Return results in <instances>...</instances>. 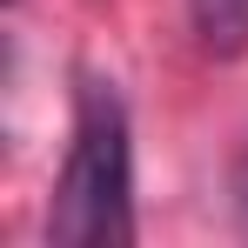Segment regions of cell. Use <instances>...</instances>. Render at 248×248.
Masks as SVG:
<instances>
[{"instance_id": "6da1fadb", "label": "cell", "mask_w": 248, "mask_h": 248, "mask_svg": "<svg viewBox=\"0 0 248 248\" xmlns=\"http://www.w3.org/2000/svg\"><path fill=\"white\" fill-rule=\"evenodd\" d=\"M47 242L61 248L134 242V127H127V101L101 74H81L74 87V141L54 174Z\"/></svg>"}, {"instance_id": "7a4b0ae2", "label": "cell", "mask_w": 248, "mask_h": 248, "mask_svg": "<svg viewBox=\"0 0 248 248\" xmlns=\"http://www.w3.org/2000/svg\"><path fill=\"white\" fill-rule=\"evenodd\" d=\"M188 27H195L202 54L242 61L248 54V0H188Z\"/></svg>"}, {"instance_id": "3957f363", "label": "cell", "mask_w": 248, "mask_h": 248, "mask_svg": "<svg viewBox=\"0 0 248 248\" xmlns=\"http://www.w3.org/2000/svg\"><path fill=\"white\" fill-rule=\"evenodd\" d=\"M242 228H248V188H242Z\"/></svg>"}]
</instances>
